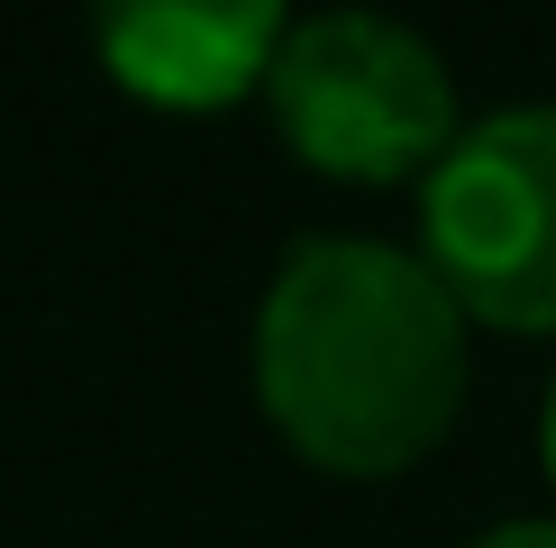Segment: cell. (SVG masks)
Returning <instances> with one entry per match:
<instances>
[{
	"mask_svg": "<svg viewBox=\"0 0 556 548\" xmlns=\"http://www.w3.org/2000/svg\"><path fill=\"white\" fill-rule=\"evenodd\" d=\"M274 128L292 137L301 165L346 174V183H402L429 174L438 155L466 137L456 120V83L438 46L392 10H311L292 18L283 55L265 74Z\"/></svg>",
	"mask_w": 556,
	"mask_h": 548,
	"instance_id": "7a4b0ae2",
	"label": "cell"
},
{
	"mask_svg": "<svg viewBox=\"0 0 556 548\" xmlns=\"http://www.w3.org/2000/svg\"><path fill=\"white\" fill-rule=\"evenodd\" d=\"M539 457H547V485H556V384H547V411H539Z\"/></svg>",
	"mask_w": 556,
	"mask_h": 548,
	"instance_id": "8992f818",
	"label": "cell"
},
{
	"mask_svg": "<svg viewBox=\"0 0 556 548\" xmlns=\"http://www.w3.org/2000/svg\"><path fill=\"white\" fill-rule=\"evenodd\" d=\"M420 257L466 320L556 338V101L493 110L429 165Z\"/></svg>",
	"mask_w": 556,
	"mask_h": 548,
	"instance_id": "3957f363",
	"label": "cell"
},
{
	"mask_svg": "<svg viewBox=\"0 0 556 548\" xmlns=\"http://www.w3.org/2000/svg\"><path fill=\"white\" fill-rule=\"evenodd\" d=\"M256 394L329 475H402L466 402V302L392 238H301L256 311Z\"/></svg>",
	"mask_w": 556,
	"mask_h": 548,
	"instance_id": "6da1fadb",
	"label": "cell"
},
{
	"mask_svg": "<svg viewBox=\"0 0 556 548\" xmlns=\"http://www.w3.org/2000/svg\"><path fill=\"white\" fill-rule=\"evenodd\" d=\"M91 28L128 91L165 110H228L274 74L292 0H91Z\"/></svg>",
	"mask_w": 556,
	"mask_h": 548,
	"instance_id": "277c9868",
	"label": "cell"
},
{
	"mask_svg": "<svg viewBox=\"0 0 556 548\" xmlns=\"http://www.w3.org/2000/svg\"><path fill=\"white\" fill-rule=\"evenodd\" d=\"M475 548H556V521H502V531H483Z\"/></svg>",
	"mask_w": 556,
	"mask_h": 548,
	"instance_id": "5b68a950",
	"label": "cell"
}]
</instances>
